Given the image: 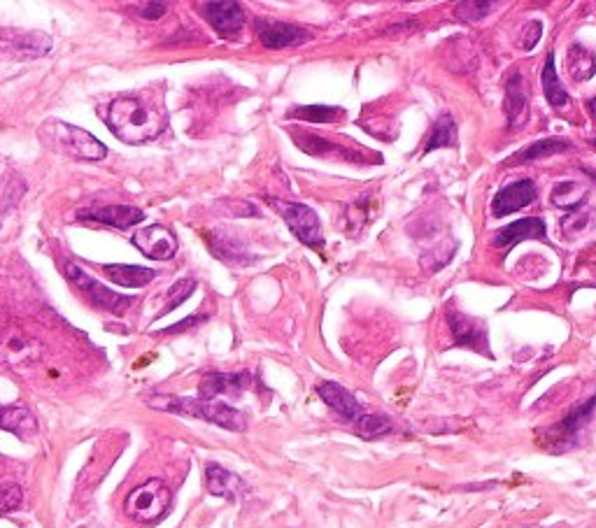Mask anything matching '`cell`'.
Masks as SVG:
<instances>
[{
	"label": "cell",
	"instance_id": "obj_1",
	"mask_svg": "<svg viewBox=\"0 0 596 528\" xmlns=\"http://www.w3.org/2000/svg\"><path fill=\"white\" fill-rule=\"evenodd\" d=\"M107 124L110 130L117 135L122 142L129 145H142L157 138L164 130V114L158 112L157 107L149 103L140 101V98H117L110 105V114H107Z\"/></svg>",
	"mask_w": 596,
	"mask_h": 528
},
{
	"label": "cell",
	"instance_id": "obj_2",
	"mask_svg": "<svg viewBox=\"0 0 596 528\" xmlns=\"http://www.w3.org/2000/svg\"><path fill=\"white\" fill-rule=\"evenodd\" d=\"M149 407L157 410L175 412V415H189L212 422L229 431H245L248 428V419L242 412H238L231 405L220 403V400H205V398H177V396H152L147 398Z\"/></svg>",
	"mask_w": 596,
	"mask_h": 528
},
{
	"label": "cell",
	"instance_id": "obj_3",
	"mask_svg": "<svg viewBox=\"0 0 596 528\" xmlns=\"http://www.w3.org/2000/svg\"><path fill=\"white\" fill-rule=\"evenodd\" d=\"M40 138L59 154H66L77 161H101L107 154L105 145L98 138L66 121H47L40 129Z\"/></svg>",
	"mask_w": 596,
	"mask_h": 528
},
{
	"label": "cell",
	"instance_id": "obj_4",
	"mask_svg": "<svg viewBox=\"0 0 596 528\" xmlns=\"http://www.w3.org/2000/svg\"><path fill=\"white\" fill-rule=\"evenodd\" d=\"M63 273L70 282H73L77 291L85 293L89 298V303L98 309H105V312H113V315H124L126 309L135 303L133 296H122V293L110 291L107 287H103L101 282L94 280L79 268V265L70 264V261H63Z\"/></svg>",
	"mask_w": 596,
	"mask_h": 528
},
{
	"label": "cell",
	"instance_id": "obj_5",
	"mask_svg": "<svg viewBox=\"0 0 596 528\" xmlns=\"http://www.w3.org/2000/svg\"><path fill=\"white\" fill-rule=\"evenodd\" d=\"M170 506V489L164 479H149L133 489L126 498V512L131 519L142 524L158 522Z\"/></svg>",
	"mask_w": 596,
	"mask_h": 528
},
{
	"label": "cell",
	"instance_id": "obj_6",
	"mask_svg": "<svg viewBox=\"0 0 596 528\" xmlns=\"http://www.w3.org/2000/svg\"><path fill=\"white\" fill-rule=\"evenodd\" d=\"M594 410H596V396H594V398L587 400V403L578 405L575 410L568 412L562 422L555 424L552 428H547V433H546V440H547L546 447H547V450H552V452L571 450V447L578 443L580 433L585 431V426L590 424Z\"/></svg>",
	"mask_w": 596,
	"mask_h": 528
},
{
	"label": "cell",
	"instance_id": "obj_7",
	"mask_svg": "<svg viewBox=\"0 0 596 528\" xmlns=\"http://www.w3.org/2000/svg\"><path fill=\"white\" fill-rule=\"evenodd\" d=\"M282 217L287 221L289 231L298 237L301 242H305L308 247L321 249V226L320 217L315 214V210L308 208V205H301V202H289V205H280Z\"/></svg>",
	"mask_w": 596,
	"mask_h": 528
},
{
	"label": "cell",
	"instance_id": "obj_8",
	"mask_svg": "<svg viewBox=\"0 0 596 528\" xmlns=\"http://www.w3.org/2000/svg\"><path fill=\"white\" fill-rule=\"evenodd\" d=\"M203 17L208 19L210 26L224 38H238L245 26V12L233 0H220V3H203Z\"/></svg>",
	"mask_w": 596,
	"mask_h": 528
},
{
	"label": "cell",
	"instance_id": "obj_9",
	"mask_svg": "<svg viewBox=\"0 0 596 528\" xmlns=\"http://www.w3.org/2000/svg\"><path fill=\"white\" fill-rule=\"evenodd\" d=\"M133 245L145 254L147 259L154 261H168L177 252V237L164 226H149V228L133 233Z\"/></svg>",
	"mask_w": 596,
	"mask_h": 528
},
{
	"label": "cell",
	"instance_id": "obj_10",
	"mask_svg": "<svg viewBox=\"0 0 596 528\" xmlns=\"http://www.w3.org/2000/svg\"><path fill=\"white\" fill-rule=\"evenodd\" d=\"M447 327L455 333V343L456 347H471L483 352L484 356H490V349H487V328L480 324V321L471 319V317L456 312V309H447Z\"/></svg>",
	"mask_w": 596,
	"mask_h": 528
},
{
	"label": "cell",
	"instance_id": "obj_11",
	"mask_svg": "<svg viewBox=\"0 0 596 528\" xmlns=\"http://www.w3.org/2000/svg\"><path fill=\"white\" fill-rule=\"evenodd\" d=\"M249 387H252V375L249 372H208L201 380V384H198V394L205 400H214V396H238Z\"/></svg>",
	"mask_w": 596,
	"mask_h": 528
},
{
	"label": "cell",
	"instance_id": "obj_12",
	"mask_svg": "<svg viewBox=\"0 0 596 528\" xmlns=\"http://www.w3.org/2000/svg\"><path fill=\"white\" fill-rule=\"evenodd\" d=\"M536 201V184L531 180H519L512 184L503 186L494 196L492 202V212L494 217H506V214L518 212V210L527 208Z\"/></svg>",
	"mask_w": 596,
	"mask_h": 528
},
{
	"label": "cell",
	"instance_id": "obj_13",
	"mask_svg": "<svg viewBox=\"0 0 596 528\" xmlns=\"http://www.w3.org/2000/svg\"><path fill=\"white\" fill-rule=\"evenodd\" d=\"M77 219L98 221V224L114 226V228H131L145 219L142 210L131 208V205H103V208H91L77 212Z\"/></svg>",
	"mask_w": 596,
	"mask_h": 528
},
{
	"label": "cell",
	"instance_id": "obj_14",
	"mask_svg": "<svg viewBox=\"0 0 596 528\" xmlns=\"http://www.w3.org/2000/svg\"><path fill=\"white\" fill-rule=\"evenodd\" d=\"M259 40L266 49H287V47L305 45L310 40V33L305 29H298L292 23L282 22H261L259 23Z\"/></svg>",
	"mask_w": 596,
	"mask_h": 528
},
{
	"label": "cell",
	"instance_id": "obj_15",
	"mask_svg": "<svg viewBox=\"0 0 596 528\" xmlns=\"http://www.w3.org/2000/svg\"><path fill=\"white\" fill-rule=\"evenodd\" d=\"M317 394H320V398L324 400L333 412H338V415L343 416L345 422H357L359 416L366 415L359 400L349 394L348 389L340 387V384L336 382L317 384Z\"/></svg>",
	"mask_w": 596,
	"mask_h": 528
},
{
	"label": "cell",
	"instance_id": "obj_16",
	"mask_svg": "<svg viewBox=\"0 0 596 528\" xmlns=\"http://www.w3.org/2000/svg\"><path fill=\"white\" fill-rule=\"evenodd\" d=\"M546 240V224L538 217H531V219H519L515 224L501 228L494 233V247H510V245H518L522 240Z\"/></svg>",
	"mask_w": 596,
	"mask_h": 528
},
{
	"label": "cell",
	"instance_id": "obj_17",
	"mask_svg": "<svg viewBox=\"0 0 596 528\" xmlns=\"http://www.w3.org/2000/svg\"><path fill=\"white\" fill-rule=\"evenodd\" d=\"M0 428L23 440H33L38 433V422L23 405H0Z\"/></svg>",
	"mask_w": 596,
	"mask_h": 528
},
{
	"label": "cell",
	"instance_id": "obj_18",
	"mask_svg": "<svg viewBox=\"0 0 596 528\" xmlns=\"http://www.w3.org/2000/svg\"><path fill=\"white\" fill-rule=\"evenodd\" d=\"M0 47L19 57H45L51 49V38L45 33H5L0 38Z\"/></svg>",
	"mask_w": 596,
	"mask_h": 528
},
{
	"label": "cell",
	"instance_id": "obj_19",
	"mask_svg": "<svg viewBox=\"0 0 596 528\" xmlns=\"http://www.w3.org/2000/svg\"><path fill=\"white\" fill-rule=\"evenodd\" d=\"M506 114L510 129H519L527 121V117H529V96H527V89H524L522 75L519 73L512 75V79L508 82Z\"/></svg>",
	"mask_w": 596,
	"mask_h": 528
},
{
	"label": "cell",
	"instance_id": "obj_20",
	"mask_svg": "<svg viewBox=\"0 0 596 528\" xmlns=\"http://www.w3.org/2000/svg\"><path fill=\"white\" fill-rule=\"evenodd\" d=\"M205 484L212 496H221V498H238L245 491V482L231 470L217 466V463H208L205 466Z\"/></svg>",
	"mask_w": 596,
	"mask_h": 528
},
{
	"label": "cell",
	"instance_id": "obj_21",
	"mask_svg": "<svg viewBox=\"0 0 596 528\" xmlns=\"http://www.w3.org/2000/svg\"><path fill=\"white\" fill-rule=\"evenodd\" d=\"M210 249L217 259L226 261V264H249L252 256L248 254L245 245L240 240H236L233 236H226V233H210Z\"/></svg>",
	"mask_w": 596,
	"mask_h": 528
},
{
	"label": "cell",
	"instance_id": "obj_22",
	"mask_svg": "<svg viewBox=\"0 0 596 528\" xmlns=\"http://www.w3.org/2000/svg\"><path fill=\"white\" fill-rule=\"evenodd\" d=\"M103 270L107 273V277L119 284V287H129V289H138L145 287L149 282L154 280V270L142 268V265H103Z\"/></svg>",
	"mask_w": 596,
	"mask_h": 528
},
{
	"label": "cell",
	"instance_id": "obj_23",
	"mask_svg": "<svg viewBox=\"0 0 596 528\" xmlns=\"http://www.w3.org/2000/svg\"><path fill=\"white\" fill-rule=\"evenodd\" d=\"M543 89H546V98L555 110H562L571 103L568 98V91L564 89L562 82L557 77V67H555V54H547L546 67H543Z\"/></svg>",
	"mask_w": 596,
	"mask_h": 528
},
{
	"label": "cell",
	"instance_id": "obj_24",
	"mask_svg": "<svg viewBox=\"0 0 596 528\" xmlns=\"http://www.w3.org/2000/svg\"><path fill=\"white\" fill-rule=\"evenodd\" d=\"M566 149H571V142H564V140H538V142H534V145H531V147H527V149H522V152L515 154V157L508 158L506 164L508 166L531 164V161H538V158L550 157V154L566 152Z\"/></svg>",
	"mask_w": 596,
	"mask_h": 528
},
{
	"label": "cell",
	"instance_id": "obj_25",
	"mask_svg": "<svg viewBox=\"0 0 596 528\" xmlns=\"http://www.w3.org/2000/svg\"><path fill=\"white\" fill-rule=\"evenodd\" d=\"M568 67L578 82L591 77L596 73V51L582 45H573L568 49Z\"/></svg>",
	"mask_w": 596,
	"mask_h": 528
},
{
	"label": "cell",
	"instance_id": "obj_26",
	"mask_svg": "<svg viewBox=\"0 0 596 528\" xmlns=\"http://www.w3.org/2000/svg\"><path fill=\"white\" fill-rule=\"evenodd\" d=\"M585 198L587 189L582 184H578V182H562V184L555 186V192H552V202L564 210H575L578 205H582Z\"/></svg>",
	"mask_w": 596,
	"mask_h": 528
},
{
	"label": "cell",
	"instance_id": "obj_27",
	"mask_svg": "<svg viewBox=\"0 0 596 528\" xmlns=\"http://www.w3.org/2000/svg\"><path fill=\"white\" fill-rule=\"evenodd\" d=\"M340 114H343V110H338V107L331 105H303L292 110L289 117L308 121V124H331V121H336Z\"/></svg>",
	"mask_w": 596,
	"mask_h": 528
},
{
	"label": "cell",
	"instance_id": "obj_28",
	"mask_svg": "<svg viewBox=\"0 0 596 528\" xmlns=\"http://www.w3.org/2000/svg\"><path fill=\"white\" fill-rule=\"evenodd\" d=\"M456 145V124L450 114H443V117L436 121L433 126V133L427 142V152L433 149H440V147H455Z\"/></svg>",
	"mask_w": 596,
	"mask_h": 528
},
{
	"label": "cell",
	"instance_id": "obj_29",
	"mask_svg": "<svg viewBox=\"0 0 596 528\" xmlns=\"http://www.w3.org/2000/svg\"><path fill=\"white\" fill-rule=\"evenodd\" d=\"M355 426H357V433H359L361 438H366V440L383 438V435H387V433L394 431V424L389 422L387 416H380V415L359 416V419L355 422Z\"/></svg>",
	"mask_w": 596,
	"mask_h": 528
},
{
	"label": "cell",
	"instance_id": "obj_30",
	"mask_svg": "<svg viewBox=\"0 0 596 528\" xmlns=\"http://www.w3.org/2000/svg\"><path fill=\"white\" fill-rule=\"evenodd\" d=\"M194 289H196V282H194V280H180L177 284H173V287H170V291H168V303H166L164 312H161L158 317H164L166 312H173L175 308H180L186 298L192 296Z\"/></svg>",
	"mask_w": 596,
	"mask_h": 528
},
{
	"label": "cell",
	"instance_id": "obj_31",
	"mask_svg": "<svg viewBox=\"0 0 596 528\" xmlns=\"http://www.w3.org/2000/svg\"><path fill=\"white\" fill-rule=\"evenodd\" d=\"M494 7V3H490V0H484V3H459L455 10V14L462 22H480L483 17H487L490 14V10Z\"/></svg>",
	"mask_w": 596,
	"mask_h": 528
},
{
	"label": "cell",
	"instance_id": "obj_32",
	"mask_svg": "<svg viewBox=\"0 0 596 528\" xmlns=\"http://www.w3.org/2000/svg\"><path fill=\"white\" fill-rule=\"evenodd\" d=\"M23 494L22 487L17 484H7V487H0V515H7V512L17 510L22 506Z\"/></svg>",
	"mask_w": 596,
	"mask_h": 528
},
{
	"label": "cell",
	"instance_id": "obj_33",
	"mask_svg": "<svg viewBox=\"0 0 596 528\" xmlns=\"http://www.w3.org/2000/svg\"><path fill=\"white\" fill-rule=\"evenodd\" d=\"M131 7L142 19H161L168 12V3H135Z\"/></svg>",
	"mask_w": 596,
	"mask_h": 528
},
{
	"label": "cell",
	"instance_id": "obj_34",
	"mask_svg": "<svg viewBox=\"0 0 596 528\" xmlns=\"http://www.w3.org/2000/svg\"><path fill=\"white\" fill-rule=\"evenodd\" d=\"M23 192H26L23 182H19V180L10 182V184H7V189H5V193H3V210H7L10 205H14V202L22 198Z\"/></svg>",
	"mask_w": 596,
	"mask_h": 528
},
{
	"label": "cell",
	"instance_id": "obj_35",
	"mask_svg": "<svg viewBox=\"0 0 596 528\" xmlns=\"http://www.w3.org/2000/svg\"><path fill=\"white\" fill-rule=\"evenodd\" d=\"M538 40H540V23L534 22L524 29V38L519 45H522V49H534V47L538 45Z\"/></svg>",
	"mask_w": 596,
	"mask_h": 528
},
{
	"label": "cell",
	"instance_id": "obj_36",
	"mask_svg": "<svg viewBox=\"0 0 596 528\" xmlns=\"http://www.w3.org/2000/svg\"><path fill=\"white\" fill-rule=\"evenodd\" d=\"M205 319H208V317H205V315L192 317V319H185V321H180V324H175V327L166 328V333H177V331H185V328L194 327V324H201V321H205Z\"/></svg>",
	"mask_w": 596,
	"mask_h": 528
},
{
	"label": "cell",
	"instance_id": "obj_37",
	"mask_svg": "<svg viewBox=\"0 0 596 528\" xmlns=\"http://www.w3.org/2000/svg\"><path fill=\"white\" fill-rule=\"evenodd\" d=\"M587 105H590V112H591V117L596 119V98H591V101L587 103Z\"/></svg>",
	"mask_w": 596,
	"mask_h": 528
},
{
	"label": "cell",
	"instance_id": "obj_38",
	"mask_svg": "<svg viewBox=\"0 0 596 528\" xmlns=\"http://www.w3.org/2000/svg\"><path fill=\"white\" fill-rule=\"evenodd\" d=\"M591 145H594V147H596V140H591Z\"/></svg>",
	"mask_w": 596,
	"mask_h": 528
}]
</instances>
